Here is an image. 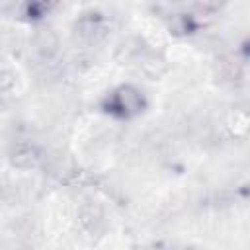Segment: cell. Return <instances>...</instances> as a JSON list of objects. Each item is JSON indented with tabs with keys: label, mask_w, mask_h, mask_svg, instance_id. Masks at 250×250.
Returning a JSON list of instances; mask_svg holds the SVG:
<instances>
[{
	"label": "cell",
	"mask_w": 250,
	"mask_h": 250,
	"mask_svg": "<svg viewBox=\"0 0 250 250\" xmlns=\"http://www.w3.org/2000/svg\"><path fill=\"white\" fill-rule=\"evenodd\" d=\"M148 105L145 92L135 84H119L102 100V109L115 119H135Z\"/></svg>",
	"instance_id": "6da1fadb"
},
{
	"label": "cell",
	"mask_w": 250,
	"mask_h": 250,
	"mask_svg": "<svg viewBox=\"0 0 250 250\" xmlns=\"http://www.w3.org/2000/svg\"><path fill=\"white\" fill-rule=\"evenodd\" d=\"M78 223L88 234H100L105 229V211L94 199H84L78 207Z\"/></svg>",
	"instance_id": "277c9868"
},
{
	"label": "cell",
	"mask_w": 250,
	"mask_h": 250,
	"mask_svg": "<svg viewBox=\"0 0 250 250\" xmlns=\"http://www.w3.org/2000/svg\"><path fill=\"white\" fill-rule=\"evenodd\" d=\"M29 49L35 61H55L61 51V39L49 25H37L29 35Z\"/></svg>",
	"instance_id": "3957f363"
},
{
	"label": "cell",
	"mask_w": 250,
	"mask_h": 250,
	"mask_svg": "<svg viewBox=\"0 0 250 250\" xmlns=\"http://www.w3.org/2000/svg\"><path fill=\"white\" fill-rule=\"evenodd\" d=\"M107 35V23L98 14H84L74 23V39L82 49L96 47Z\"/></svg>",
	"instance_id": "7a4b0ae2"
},
{
	"label": "cell",
	"mask_w": 250,
	"mask_h": 250,
	"mask_svg": "<svg viewBox=\"0 0 250 250\" xmlns=\"http://www.w3.org/2000/svg\"><path fill=\"white\" fill-rule=\"evenodd\" d=\"M242 53H244V57H250V33L242 43Z\"/></svg>",
	"instance_id": "5b68a950"
}]
</instances>
